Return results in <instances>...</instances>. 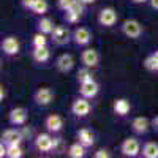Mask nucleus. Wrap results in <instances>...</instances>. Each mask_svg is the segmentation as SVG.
I'll list each match as a JSON object with an SVG mask.
<instances>
[{"label": "nucleus", "instance_id": "obj_1", "mask_svg": "<svg viewBox=\"0 0 158 158\" xmlns=\"http://www.w3.org/2000/svg\"><path fill=\"white\" fill-rule=\"evenodd\" d=\"M57 147V139H54L51 135H49V131L48 133H40L36 135L35 138V149L38 152H41V153H49L52 152Z\"/></svg>", "mask_w": 158, "mask_h": 158}, {"label": "nucleus", "instance_id": "obj_2", "mask_svg": "<svg viewBox=\"0 0 158 158\" xmlns=\"http://www.w3.org/2000/svg\"><path fill=\"white\" fill-rule=\"evenodd\" d=\"M141 144L136 138H125L120 144V153L127 158H136L141 155Z\"/></svg>", "mask_w": 158, "mask_h": 158}, {"label": "nucleus", "instance_id": "obj_3", "mask_svg": "<svg viewBox=\"0 0 158 158\" xmlns=\"http://www.w3.org/2000/svg\"><path fill=\"white\" fill-rule=\"evenodd\" d=\"M120 30L122 33L127 36V38H131V40H136L142 35L144 29H142V24L136 19H125L120 25Z\"/></svg>", "mask_w": 158, "mask_h": 158}, {"label": "nucleus", "instance_id": "obj_4", "mask_svg": "<svg viewBox=\"0 0 158 158\" xmlns=\"http://www.w3.org/2000/svg\"><path fill=\"white\" fill-rule=\"evenodd\" d=\"M54 97H56V94H54V90H52L51 87H40L33 94V101H35L36 106L46 108V106H49V104L52 103Z\"/></svg>", "mask_w": 158, "mask_h": 158}, {"label": "nucleus", "instance_id": "obj_5", "mask_svg": "<svg viewBox=\"0 0 158 158\" xmlns=\"http://www.w3.org/2000/svg\"><path fill=\"white\" fill-rule=\"evenodd\" d=\"M0 48H2V52L8 57H13V56H18L19 51H21V43L16 36L13 35H8L2 40V43H0Z\"/></svg>", "mask_w": 158, "mask_h": 158}, {"label": "nucleus", "instance_id": "obj_6", "mask_svg": "<svg viewBox=\"0 0 158 158\" xmlns=\"http://www.w3.org/2000/svg\"><path fill=\"white\" fill-rule=\"evenodd\" d=\"M51 38H52V43L54 44L63 46V44H67L70 40H73V33L68 30V27H65V25H56L54 32L51 33Z\"/></svg>", "mask_w": 158, "mask_h": 158}, {"label": "nucleus", "instance_id": "obj_7", "mask_svg": "<svg viewBox=\"0 0 158 158\" xmlns=\"http://www.w3.org/2000/svg\"><path fill=\"white\" fill-rule=\"evenodd\" d=\"M117 19L118 15L112 6H106L98 13V24L103 25V27H112V25L117 24Z\"/></svg>", "mask_w": 158, "mask_h": 158}, {"label": "nucleus", "instance_id": "obj_8", "mask_svg": "<svg viewBox=\"0 0 158 158\" xmlns=\"http://www.w3.org/2000/svg\"><path fill=\"white\" fill-rule=\"evenodd\" d=\"M92 111V106H90V101L89 98L85 97H79L76 98L73 103H71V112L76 115V117H87Z\"/></svg>", "mask_w": 158, "mask_h": 158}, {"label": "nucleus", "instance_id": "obj_9", "mask_svg": "<svg viewBox=\"0 0 158 158\" xmlns=\"http://www.w3.org/2000/svg\"><path fill=\"white\" fill-rule=\"evenodd\" d=\"M27 118H29V114H27V109L22 108V106H18V108H13L8 114V120L13 127H22L27 123Z\"/></svg>", "mask_w": 158, "mask_h": 158}, {"label": "nucleus", "instance_id": "obj_10", "mask_svg": "<svg viewBox=\"0 0 158 158\" xmlns=\"http://www.w3.org/2000/svg\"><path fill=\"white\" fill-rule=\"evenodd\" d=\"M81 62L84 67H89V68H97L98 63H100V54L98 51L94 49V48H87L81 52Z\"/></svg>", "mask_w": 158, "mask_h": 158}, {"label": "nucleus", "instance_id": "obj_11", "mask_svg": "<svg viewBox=\"0 0 158 158\" xmlns=\"http://www.w3.org/2000/svg\"><path fill=\"white\" fill-rule=\"evenodd\" d=\"M2 142L5 146L11 147V146H21L22 142V133L16 128H8L2 133Z\"/></svg>", "mask_w": 158, "mask_h": 158}, {"label": "nucleus", "instance_id": "obj_12", "mask_svg": "<svg viewBox=\"0 0 158 158\" xmlns=\"http://www.w3.org/2000/svg\"><path fill=\"white\" fill-rule=\"evenodd\" d=\"M98 92H100V85H98V82L95 81V79L81 82V85H79V94H81V97H85L89 100L95 98L98 95Z\"/></svg>", "mask_w": 158, "mask_h": 158}, {"label": "nucleus", "instance_id": "obj_13", "mask_svg": "<svg viewBox=\"0 0 158 158\" xmlns=\"http://www.w3.org/2000/svg\"><path fill=\"white\" fill-rule=\"evenodd\" d=\"M44 128L49 131V133H60L63 128V118L59 114H51L44 118Z\"/></svg>", "mask_w": 158, "mask_h": 158}, {"label": "nucleus", "instance_id": "obj_14", "mask_svg": "<svg viewBox=\"0 0 158 158\" xmlns=\"http://www.w3.org/2000/svg\"><path fill=\"white\" fill-rule=\"evenodd\" d=\"M152 128V120H149L147 117H135L133 120H131V130L135 131L136 135H146L147 131Z\"/></svg>", "mask_w": 158, "mask_h": 158}, {"label": "nucleus", "instance_id": "obj_15", "mask_svg": "<svg viewBox=\"0 0 158 158\" xmlns=\"http://www.w3.org/2000/svg\"><path fill=\"white\" fill-rule=\"evenodd\" d=\"M92 38H94V36H92V32L89 29H85V27H77L73 32V41L77 46H87V44H90Z\"/></svg>", "mask_w": 158, "mask_h": 158}, {"label": "nucleus", "instance_id": "obj_16", "mask_svg": "<svg viewBox=\"0 0 158 158\" xmlns=\"http://www.w3.org/2000/svg\"><path fill=\"white\" fill-rule=\"evenodd\" d=\"M56 68L60 73H70L74 68V57L71 54H62L56 60Z\"/></svg>", "mask_w": 158, "mask_h": 158}, {"label": "nucleus", "instance_id": "obj_17", "mask_svg": "<svg viewBox=\"0 0 158 158\" xmlns=\"http://www.w3.org/2000/svg\"><path fill=\"white\" fill-rule=\"evenodd\" d=\"M76 138L81 144H84L85 147H92L95 144V135L90 128H81L76 133Z\"/></svg>", "mask_w": 158, "mask_h": 158}, {"label": "nucleus", "instance_id": "obj_18", "mask_svg": "<svg viewBox=\"0 0 158 158\" xmlns=\"http://www.w3.org/2000/svg\"><path fill=\"white\" fill-rule=\"evenodd\" d=\"M112 109H114V112L118 117H125L131 111V104H130V101L127 98H117L114 101V104H112Z\"/></svg>", "mask_w": 158, "mask_h": 158}, {"label": "nucleus", "instance_id": "obj_19", "mask_svg": "<svg viewBox=\"0 0 158 158\" xmlns=\"http://www.w3.org/2000/svg\"><path fill=\"white\" fill-rule=\"evenodd\" d=\"M32 59L36 63H46L51 59V51L48 46H41V48H33L32 51Z\"/></svg>", "mask_w": 158, "mask_h": 158}, {"label": "nucleus", "instance_id": "obj_20", "mask_svg": "<svg viewBox=\"0 0 158 158\" xmlns=\"http://www.w3.org/2000/svg\"><path fill=\"white\" fill-rule=\"evenodd\" d=\"M141 155L144 158H158V142L147 141L141 149Z\"/></svg>", "mask_w": 158, "mask_h": 158}, {"label": "nucleus", "instance_id": "obj_21", "mask_svg": "<svg viewBox=\"0 0 158 158\" xmlns=\"http://www.w3.org/2000/svg\"><path fill=\"white\" fill-rule=\"evenodd\" d=\"M36 29H38V32H41L44 35H51L52 32H54L56 25H54V22H52L49 18H43L41 16V19L36 22Z\"/></svg>", "mask_w": 158, "mask_h": 158}, {"label": "nucleus", "instance_id": "obj_22", "mask_svg": "<svg viewBox=\"0 0 158 158\" xmlns=\"http://www.w3.org/2000/svg\"><path fill=\"white\" fill-rule=\"evenodd\" d=\"M85 146L84 144H81V142H74V144H71V146L68 147V150H67V153H68V156H71V158H82L84 155H85Z\"/></svg>", "mask_w": 158, "mask_h": 158}, {"label": "nucleus", "instance_id": "obj_23", "mask_svg": "<svg viewBox=\"0 0 158 158\" xmlns=\"http://www.w3.org/2000/svg\"><path fill=\"white\" fill-rule=\"evenodd\" d=\"M49 10V3L48 0H35L33 3V8H32V13L36 16H44Z\"/></svg>", "mask_w": 158, "mask_h": 158}, {"label": "nucleus", "instance_id": "obj_24", "mask_svg": "<svg viewBox=\"0 0 158 158\" xmlns=\"http://www.w3.org/2000/svg\"><path fill=\"white\" fill-rule=\"evenodd\" d=\"M32 46L33 48H41V46H48V38L44 33L41 32H36L32 38Z\"/></svg>", "mask_w": 158, "mask_h": 158}, {"label": "nucleus", "instance_id": "obj_25", "mask_svg": "<svg viewBox=\"0 0 158 158\" xmlns=\"http://www.w3.org/2000/svg\"><path fill=\"white\" fill-rule=\"evenodd\" d=\"M90 70H92V68L84 67V68H81V70L77 71L76 77H77L79 84H81V82H85V81H90V79H94V76H92V71H90Z\"/></svg>", "mask_w": 158, "mask_h": 158}, {"label": "nucleus", "instance_id": "obj_26", "mask_svg": "<svg viewBox=\"0 0 158 158\" xmlns=\"http://www.w3.org/2000/svg\"><path fill=\"white\" fill-rule=\"evenodd\" d=\"M142 65H144V68H146L147 71H150V73H158V63L155 62V59L152 57V54L144 59V63H142Z\"/></svg>", "mask_w": 158, "mask_h": 158}, {"label": "nucleus", "instance_id": "obj_27", "mask_svg": "<svg viewBox=\"0 0 158 158\" xmlns=\"http://www.w3.org/2000/svg\"><path fill=\"white\" fill-rule=\"evenodd\" d=\"M8 147V146H6ZM24 155V152H22V149H21V146H11V147H8V150H6V158H21Z\"/></svg>", "mask_w": 158, "mask_h": 158}, {"label": "nucleus", "instance_id": "obj_28", "mask_svg": "<svg viewBox=\"0 0 158 158\" xmlns=\"http://www.w3.org/2000/svg\"><path fill=\"white\" fill-rule=\"evenodd\" d=\"M63 13H65L63 18H65V21H67V24H76V22H79V19H81V16H79L77 13L71 11V10H67Z\"/></svg>", "mask_w": 158, "mask_h": 158}, {"label": "nucleus", "instance_id": "obj_29", "mask_svg": "<svg viewBox=\"0 0 158 158\" xmlns=\"http://www.w3.org/2000/svg\"><path fill=\"white\" fill-rule=\"evenodd\" d=\"M70 10L74 11V13H77L79 16H82V15H84V10H85V3L82 2V0H73Z\"/></svg>", "mask_w": 158, "mask_h": 158}, {"label": "nucleus", "instance_id": "obj_30", "mask_svg": "<svg viewBox=\"0 0 158 158\" xmlns=\"http://www.w3.org/2000/svg\"><path fill=\"white\" fill-rule=\"evenodd\" d=\"M71 3H73V0H57V8L62 11H67L71 8Z\"/></svg>", "mask_w": 158, "mask_h": 158}, {"label": "nucleus", "instance_id": "obj_31", "mask_svg": "<svg viewBox=\"0 0 158 158\" xmlns=\"http://www.w3.org/2000/svg\"><path fill=\"white\" fill-rule=\"evenodd\" d=\"M94 156H95V158H109L111 153H109L108 149H100V150H97V152L94 153Z\"/></svg>", "mask_w": 158, "mask_h": 158}, {"label": "nucleus", "instance_id": "obj_32", "mask_svg": "<svg viewBox=\"0 0 158 158\" xmlns=\"http://www.w3.org/2000/svg\"><path fill=\"white\" fill-rule=\"evenodd\" d=\"M33 3H35V0H21V5H22V8H25V10H30V11H32V8H33Z\"/></svg>", "mask_w": 158, "mask_h": 158}, {"label": "nucleus", "instance_id": "obj_33", "mask_svg": "<svg viewBox=\"0 0 158 158\" xmlns=\"http://www.w3.org/2000/svg\"><path fill=\"white\" fill-rule=\"evenodd\" d=\"M152 130L158 133V115H155V117L152 118Z\"/></svg>", "mask_w": 158, "mask_h": 158}, {"label": "nucleus", "instance_id": "obj_34", "mask_svg": "<svg viewBox=\"0 0 158 158\" xmlns=\"http://www.w3.org/2000/svg\"><path fill=\"white\" fill-rule=\"evenodd\" d=\"M6 97V90H5V87L2 85V87H0V100H2L3 101V98Z\"/></svg>", "mask_w": 158, "mask_h": 158}, {"label": "nucleus", "instance_id": "obj_35", "mask_svg": "<svg viewBox=\"0 0 158 158\" xmlns=\"http://www.w3.org/2000/svg\"><path fill=\"white\" fill-rule=\"evenodd\" d=\"M149 5H150L153 10H158V0H149Z\"/></svg>", "mask_w": 158, "mask_h": 158}, {"label": "nucleus", "instance_id": "obj_36", "mask_svg": "<svg viewBox=\"0 0 158 158\" xmlns=\"http://www.w3.org/2000/svg\"><path fill=\"white\" fill-rule=\"evenodd\" d=\"M131 3H135V5H141V3H147L149 0H130Z\"/></svg>", "mask_w": 158, "mask_h": 158}, {"label": "nucleus", "instance_id": "obj_37", "mask_svg": "<svg viewBox=\"0 0 158 158\" xmlns=\"http://www.w3.org/2000/svg\"><path fill=\"white\" fill-rule=\"evenodd\" d=\"M152 57H153V59H155V62L158 63V49H156V51L153 52V54H152Z\"/></svg>", "mask_w": 158, "mask_h": 158}, {"label": "nucleus", "instance_id": "obj_38", "mask_svg": "<svg viewBox=\"0 0 158 158\" xmlns=\"http://www.w3.org/2000/svg\"><path fill=\"white\" fill-rule=\"evenodd\" d=\"M82 2H84L85 5H92V3H95L97 0H82Z\"/></svg>", "mask_w": 158, "mask_h": 158}]
</instances>
